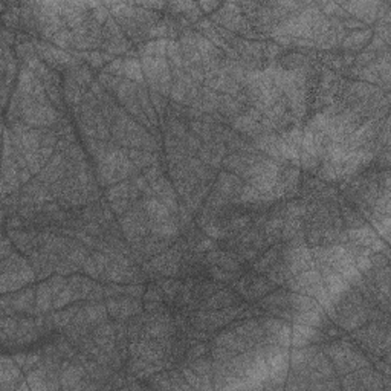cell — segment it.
<instances>
[{"label":"cell","instance_id":"6da1fadb","mask_svg":"<svg viewBox=\"0 0 391 391\" xmlns=\"http://www.w3.org/2000/svg\"><path fill=\"white\" fill-rule=\"evenodd\" d=\"M373 37V31L371 29H356L355 32L348 34L344 37L342 40V48L344 49H351V51H358V49H362Z\"/></svg>","mask_w":391,"mask_h":391},{"label":"cell","instance_id":"ba28073f","mask_svg":"<svg viewBox=\"0 0 391 391\" xmlns=\"http://www.w3.org/2000/svg\"><path fill=\"white\" fill-rule=\"evenodd\" d=\"M144 177L147 179V182H154V180H158L159 177H162L161 176V168H159V165H151L145 173H144Z\"/></svg>","mask_w":391,"mask_h":391},{"label":"cell","instance_id":"9c48e42d","mask_svg":"<svg viewBox=\"0 0 391 391\" xmlns=\"http://www.w3.org/2000/svg\"><path fill=\"white\" fill-rule=\"evenodd\" d=\"M205 351H207V345H204V344H196V345L188 351V358H189V361H191V359H196V358H201L202 355H205Z\"/></svg>","mask_w":391,"mask_h":391},{"label":"cell","instance_id":"30bf717a","mask_svg":"<svg viewBox=\"0 0 391 391\" xmlns=\"http://www.w3.org/2000/svg\"><path fill=\"white\" fill-rule=\"evenodd\" d=\"M198 7L202 8L204 13H214V10L220 8L222 5L219 2H201V4H198Z\"/></svg>","mask_w":391,"mask_h":391},{"label":"cell","instance_id":"5b68a950","mask_svg":"<svg viewBox=\"0 0 391 391\" xmlns=\"http://www.w3.org/2000/svg\"><path fill=\"white\" fill-rule=\"evenodd\" d=\"M86 312V318H87V324H98V323H104L107 318V312L106 307L103 304H89L84 307Z\"/></svg>","mask_w":391,"mask_h":391},{"label":"cell","instance_id":"52a82bcc","mask_svg":"<svg viewBox=\"0 0 391 391\" xmlns=\"http://www.w3.org/2000/svg\"><path fill=\"white\" fill-rule=\"evenodd\" d=\"M144 300H145V303H148V301H161L162 300V292H161V289H158L156 286H150L148 289H147V292H145V295H144Z\"/></svg>","mask_w":391,"mask_h":391},{"label":"cell","instance_id":"3957f363","mask_svg":"<svg viewBox=\"0 0 391 391\" xmlns=\"http://www.w3.org/2000/svg\"><path fill=\"white\" fill-rule=\"evenodd\" d=\"M126 80H130L139 86H144L145 83V76H144V72H142V66H141V61L135 60V58H129L124 61V73Z\"/></svg>","mask_w":391,"mask_h":391},{"label":"cell","instance_id":"8992f818","mask_svg":"<svg viewBox=\"0 0 391 391\" xmlns=\"http://www.w3.org/2000/svg\"><path fill=\"white\" fill-rule=\"evenodd\" d=\"M211 275L216 278V281H229V280H234L236 278V272H229V270H225L219 266H213L211 267Z\"/></svg>","mask_w":391,"mask_h":391},{"label":"cell","instance_id":"7a4b0ae2","mask_svg":"<svg viewBox=\"0 0 391 391\" xmlns=\"http://www.w3.org/2000/svg\"><path fill=\"white\" fill-rule=\"evenodd\" d=\"M52 298H54V292L51 289L49 283H43L38 286L37 289V306L35 310L37 314H45L52 307Z\"/></svg>","mask_w":391,"mask_h":391},{"label":"cell","instance_id":"277c9868","mask_svg":"<svg viewBox=\"0 0 391 391\" xmlns=\"http://www.w3.org/2000/svg\"><path fill=\"white\" fill-rule=\"evenodd\" d=\"M280 251H281V245H275L273 248H270L254 266L257 272H267L270 269V266L278 260L280 257Z\"/></svg>","mask_w":391,"mask_h":391}]
</instances>
